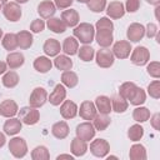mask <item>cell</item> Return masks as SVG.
Wrapping results in <instances>:
<instances>
[{
  "label": "cell",
  "mask_w": 160,
  "mask_h": 160,
  "mask_svg": "<svg viewBox=\"0 0 160 160\" xmlns=\"http://www.w3.org/2000/svg\"><path fill=\"white\" fill-rule=\"evenodd\" d=\"M145 34H146V36H148L149 39H151V38L156 36V34H158V26H156L154 22H149V24L146 25Z\"/></svg>",
  "instance_id": "681fc988"
},
{
  "label": "cell",
  "mask_w": 160,
  "mask_h": 160,
  "mask_svg": "<svg viewBox=\"0 0 160 160\" xmlns=\"http://www.w3.org/2000/svg\"><path fill=\"white\" fill-rule=\"evenodd\" d=\"M55 11H56V6L50 0L41 1L38 5V12H39V15L42 19H50V18H52L54 14H55Z\"/></svg>",
  "instance_id": "2e32d148"
},
{
  "label": "cell",
  "mask_w": 160,
  "mask_h": 160,
  "mask_svg": "<svg viewBox=\"0 0 160 160\" xmlns=\"http://www.w3.org/2000/svg\"><path fill=\"white\" fill-rule=\"evenodd\" d=\"M78 105L71 100H64L60 106V114L64 119H72L78 115Z\"/></svg>",
  "instance_id": "9a60e30c"
},
{
  "label": "cell",
  "mask_w": 160,
  "mask_h": 160,
  "mask_svg": "<svg viewBox=\"0 0 160 160\" xmlns=\"http://www.w3.org/2000/svg\"><path fill=\"white\" fill-rule=\"evenodd\" d=\"M9 150L14 158L21 159L28 154V145L22 138H12L9 141Z\"/></svg>",
  "instance_id": "3957f363"
},
{
  "label": "cell",
  "mask_w": 160,
  "mask_h": 160,
  "mask_svg": "<svg viewBox=\"0 0 160 160\" xmlns=\"http://www.w3.org/2000/svg\"><path fill=\"white\" fill-rule=\"evenodd\" d=\"M79 50V41L74 36H68L62 42V51L65 55H75Z\"/></svg>",
  "instance_id": "d4e9b609"
},
{
  "label": "cell",
  "mask_w": 160,
  "mask_h": 160,
  "mask_svg": "<svg viewBox=\"0 0 160 160\" xmlns=\"http://www.w3.org/2000/svg\"><path fill=\"white\" fill-rule=\"evenodd\" d=\"M1 44H2L5 50H9V51L15 50L19 46L18 45V36H16V34H12V32L5 34L4 38L1 39Z\"/></svg>",
  "instance_id": "e575fe53"
},
{
  "label": "cell",
  "mask_w": 160,
  "mask_h": 160,
  "mask_svg": "<svg viewBox=\"0 0 160 160\" xmlns=\"http://www.w3.org/2000/svg\"><path fill=\"white\" fill-rule=\"evenodd\" d=\"M46 25H48V28H49L52 32H55V34H62V32L66 30V28H68V26L64 24V21H62L61 19H59V18H50V19H48Z\"/></svg>",
  "instance_id": "836d02e7"
},
{
  "label": "cell",
  "mask_w": 160,
  "mask_h": 160,
  "mask_svg": "<svg viewBox=\"0 0 160 160\" xmlns=\"http://www.w3.org/2000/svg\"><path fill=\"white\" fill-rule=\"evenodd\" d=\"M146 2H149L150 5H155V6H158V5L160 4V0H146Z\"/></svg>",
  "instance_id": "9f6ffc18"
},
{
  "label": "cell",
  "mask_w": 160,
  "mask_h": 160,
  "mask_svg": "<svg viewBox=\"0 0 160 160\" xmlns=\"http://www.w3.org/2000/svg\"><path fill=\"white\" fill-rule=\"evenodd\" d=\"M146 71L150 76L155 78V79H159L160 78V62L159 61H151L148 68H146Z\"/></svg>",
  "instance_id": "bcb514c9"
},
{
  "label": "cell",
  "mask_w": 160,
  "mask_h": 160,
  "mask_svg": "<svg viewBox=\"0 0 160 160\" xmlns=\"http://www.w3.org/2000/svg\"><path fill=\"white\" fill-rule=\"evenodd\" d=\"M145 100H146V94H145V91H144L141 88L136 86L135 90L132 91V94L130 95V98H129L128 101H130V104H132V105H135V106H139V105L144 104Z\"/></svg>",
  "instance_id": "8d00e7d4"
},
{
  "label": "cell",
  "mask_w": 160,
  "mask_h": 160,
  "mask_svg": "<svg viewBox=\"0 0 160 160\" xmlns=\"http://www.w3.org/2000/svg\"><path fill=\"white\" fill-rule=\"evenodd\" d=\"M5 141H6V138H5V134L0 132V148H2L5 145Z\"/></svg>",
  "instance_id": "db71d44e"
},
{
  "label": "cell",
  "mask_w": 160,
  "mask_h": 160,
  "mask_svg": "<svg viewBox=\"0 0 160 160\" xmlns=\"http://www.w3.org/2000/svg\"><path fill=\"white\" fill-rule=\"evenodd\" d=\"M18 36V45L20 46V49H29L32 45V35L30 31L28 30H21L16 34Z\"/></svg>",
  "instance_id": "f1b7e54d"
},
{
  "label": "cell",
  "mask_w": 160,
  "mask_h": 160,
  "mask_svg": "<svg viewBox=\"0 0 160 160\" xmlns=\"http://www.w3.org/2000/svg\"><path fill=\"white\" fill-rule=\"evenodd\" d=\"M96 110L101 114H110L111 112V99L106 95H100L95 99Z\"/></svg>",
  "instance_id": "7402d4cb"
},
{
  "label": "cell",
  "mask_w": 160,
  "mask_h": 160,
  "mask_svg": "<svg viewBox=\"0 0 160 160\" xmlns=\"http://www.w3.org/2000/svg\"><path fill=\"white\" fill-rule=\"evenodd\" d=\"M132 119L136 122H145V121H148L150 119V110L148 108H144V106L139 105L132 111Z\"/></svg>",
  "instance_id": "74e56055"
},
{
  "label": "cell",
  "mask_w": 160,
  "mask_h": 160,
  "mask_svg": "<svg viewBox=\"0 0 160 160\" xmlns=\"http://www.w3.org/2000/svg\"><path fill=\"white\" fill-rule=\"evenodd\" d=\"M2 14L4 16L9 20V21H19L21 18V8L16 1H11V2H6L2 6Z\"/></svg>",
  "instance_id": "277c9868"
},
{
  "label": "cell",
  "mask_w": 160,
  "mask_h": 160,
  "mask_svg": "<svg viewBox=\"0 0 160 160\" xmlns=\"http://www.w3.org/2000/svg\"><path fill=\"white\" fill-rule=\"evenodd\" d=\"M95 40L99 44V46H101V48H109L112 44V40H114L112 31H110V30H96V32H95Z\"/></svg>",
  "instance_id": "ac0fdd59"
},
{
  "label": "cell",
  "mask_w": 160,
  "mask_h": 160,
  "mask_svg": "<svg viewBox=\"0 0 160 160\" xmlns=\"http://www.w3.org/2000/svg\"><path fill=\"white\" fill-rule=\"evenodd\" d=\"M65 98H66V89H65V86L62 84H58V85H55L54 90L49 95L48 101H50L51 105L58 106V105H60L65 100Z\"/></svg>",
  "instance_id": "7c38bea8"
},
{
  "label": "cell",
  "mask_w": 160,
  "mask_h": 160,
  "mask_svg": "<svg viewBox=\"0 0 160 160\" xmlns=\"http://www.w3.org/2000/svg\"><path fill=\"white\" fill-rule=\"evenodd\" d=\"M31 159L32 160H49L50 159V152L46 146L39 145L31 151Z\"/></svg>",
  "instance_id": "f35d334b"
},
{
  "label": "cell",
  "mask_w": 160,
  "mask_h": 160,
  "mask_svg": "<svg viewBox=\"0 0 160 160\" xmlns=\"http://www.w3.org/2000/svg\"><path fill=\"white\" fill-rule=\"evenodd\" d=\"M52 68V62L48 56H39L34 60V69L41 74L48 72L49 70H51Z\"/></svg>",
  "instance_id": "4316f807"
},
{
  "label": "cell",
  "mask_w": 160,
  "mask_h": 160,
  "mask_svg": "<svg viewBox=\"0 0 160 160\" xmlns=\"http://www.w3.org/2000/svg\"><path fill=\"white\" fill-rule=\"evenodd\" d=\"M144 135V128L139 124H134L128 130V136L131 141H139Z\"/></svg>",
  "instance_id": "60d3db41"
},
{
  "label": "cell",
  "mask_w": 160,
  "mask_h": 160,
  "mask_svg": "<svg viewBox=\"0 0 160 160\" xmlns=\"http://www.w3.org/2000/svg\"><path fill=\"white\" fill-rule=\"evenodd\" d=\"M78 55H79V59L81 61L88 62V61H91L92 60V58L95 55V51H94V49L90 45H84V46H81L78 50Z\"/></svg>",
  "instance_id": "ab89813d"
},
{
  "label": "cell",
  "mask_w": 160,
  "mask_h": 160,
  "mask_svg": "<svg viewBox=\"0 0 160 160\" xmlns=\"http://www.w3.org/2000/svg\"><path fill=\"white\" fill-rule=\"evenodd\" d=\"M22 128V122L20 119H16V118H9V120L5 121L4 126H2V130L6 135H16L18 132H20Z\"/></svg>",
  "instance_id": "d6986e66"
},
{
  "label": "cell",
  "mask_w": 160,
  "mask_h": 160,
  "mask_svg": "<svg viewBox=\"0 0 160 160\" xmlns=\"http://www.w3.org/2000/svg\"><path fill=\"white\" fill-rule=\"evenodd\" d=\"M131 44L130 41H126V40H119L114 44L112 46V54L115 58L118 59H126L130 52H131Z\"/></svg>",
  "instance_id": "30bf717a"
},
{
  "label": "cell",
  "mask_w": 160,
  "mask_h": 160,
  "mask_svg": "<svg viewBox=\"0 0 160 160\" xmlns=\"http://www.w3.org/2000/svg\"><path fill=\"white\" fill-rule=\"evenodd\" d=\"M48 101V92L44 88H35L30 95L29 105L32 108H40Z\"/></svg>",
  "instance_id": "9c48e42d"
},
{
  "label": "cell",
  "mask_w": 160,
  "mask_h": 160,
  "mask_svg": "<svg viewBox=\"0 0 160 160\" xmlns=\"http://www.w3.org/2000/svg\"><path fill=\"white\" fill-rule=\"evenodd\" d=\"M8 69V64L4 61H0V74H5Z\"/></svg>",
  "instance_id": "f5cc1de1"
},
{
  "label": "cell",
  "mask_w": 160,
  "mask_h": 160,
  "mask_svg": "<svg viewBox=\"0 0 160 160\" xmlns=\"http://www.w3.org/2000/svg\"><path fill=\"white\" fill-rule=\"evenodd\" d=\"M86 4H88L89 10L94 12H101L106 8V0H89Z\"/></svg>",
  "instance_id": "7bdbcfd3"
},
{
  "label": "cell",
  "mask_w": 160,
  "mask_h": 160,
  "mask_svg": "<svg viewBox=\"0 0 160 160\" xmlns=\"http://www.w3.org/2000/svg\"><path fill=\"white\" fill-rule=\"evenodd\" d=\"M106 14L111 19H120L125 14V8L124 4L120 1H111L106 8Z\"/></svg>",
  "instance_id": "e0dca14e"
},
{
  "label": "cell",
  "mask_w": 160,
  "mask_h": 160,
  "mask_svg": "<svg viewBox=\"0 0 160 160\" xmlns=\"http://www.w3.org/2000/svg\"><path fill=\"white\" fill-rule=\"evenodd\" d=\"M92 120H94L92 125H94L95 130H99V131H104V130H106L108 126H109L110 122H111V119H110L109 114H101V112L96 114V115L94 116Z\"/></svg>",
  "instance_id": "cb8c5ba5"
},
{
  "label": "cell",
  "mask_w": 160,
  "mask_h": 160,
  "mask_svg": "<svg viewBox=\"0 0 160 160\" xmlns=\"http://www.w3.org/2000/svg\"><path fill=\"white\" fill-rule=\"evenodd\" d=\"M76 1H78V2H81V4H86L89 0H76Z\"/></svg>",
  "instance_id": "680465c9"
},
{
  "label": "cell",
  "mask_w": 160,
  "mask_h": 160,
  "mask_svg": "<svg viewBox=\"0 0 160 160\" xmlns=\"http://www.w3.org/2000/svg\"><path fill=\"white\" fill-rule=\"evenodd\" d=\"M78 112L80 114V116L84 120H92L94 116L98 114V110H96V106H95L94 102H91L89 100H85V101L81 102L80 110H78Z\"/></svg>",
  "instance_id": "5bb4252c"
},
{
  "label": "cell",
  "mask_w": 160,
  "mask_h": 160,
  "mask_svg": "<svg viewBox=\"0 0 160 160\" xmlns=\"http://www.w3.org/2000/svg\"><path fill=\"white\" fill-rule=\"evenodd\" d=\"M51 134L56 139H65L69 135V125L65 121H58L51 128Z\"/></svg>",
  "instance_id": "83f0119b"
},
{
  "label": "cell",
  "mask_w": 160,
  "mask_h": 160,
  "mask_svg": "<svg viewBox=\"0 0 160 160\" xmlns=\"http://www.w3.org/2000/svg\"><path fill=\"white\" fill-rule=\"evenodd\" d=\"M129 158L131 160H146V149L141 144H134L130 148Z\"/></svg>",
  "instance_id": "4dcf8cb0"
},
{
  "label": "cell",
  "mask_w": 160,
  "mask_h": 160,
  "mask_svg": "<svg viewBox=\"0 0 160 160\" xmlns=\"http://www.w3.org/2000/svg\"><path fill=\"white\" fill-rule=\"evenodd\" d=\"M19 111L18 104L11 100V99H6L4 101L0 102V115L4 118H14Z\"/></svg>",
  "instance_id": "4fadbf2b"
},
{
  "label": "cell",
  "mask_w": 160,
  "mask_h": 160,
  "mask_svg": "<svg viewBox=\"0 0 160 160\" xmlns=\"http://www.w3.org/2000/svg\"><path fill=\"white\" fill-rule=\"evenodd\" d=\"M2 85L8 89H11V88H15L18 84H19V75L18 72L10 70V71H6L2 76Z\"/></svg>",
  "instance_id": "d590c367"
},
{
  "label": "cell",
  "mask_w": 160,
  "mask_h": 160,
  "mask_svg": "<svg viewBox=\"0 0 160 160\" xmlns=\"http://www.w3.org/2000/svg\"><path fill=\"white\" fill-rule=\"evenodd\" d=\"M126 36L130 41L138 42L145 36V28L139 22H132L129 25V28L126 30Z\"/></svg>",
  "instance_id": "8fae6325"
},
{
  "label": "cell",
  "mask_w": 160,
  "mask_h": 160,
  "mask_svg": "<svg viewBox=\"0 0 160 160\" xmlns=\"http://www.w3.org/2000/svg\"><path fill=\"white\" fill-rule=\"evenodd\" d=\"M78 82H79V78L74 71L66 70V71H64L61 74V84L64 86L71 89V88H75L78 85Z\"/></svg>",
  "instance_id": "f546056e"
},
{
  "label": "cell",
  "mask_w": 160,
  "mask_h": 160,
  "mask_svg": "<svg viewBox=\"0 0 160 160\" xmlns=\"http://www.w3.org/2000/svg\"><path fill=\"white\" fill-rule=\"evenodd\" d=\"M60 159H70V160H72V156H71V155L62 154V155H59V156H58V160H60Z\"/></svg>",
  "instance_id": "11a10c76"
},
{
  "label": "cell",
  "mask_w": 160,
  "mask_h": 160,
  "mask_svg": "<svg viewBox=\"0 0 160 160\" xmlns=\"http://www.w3.org/2000/svg\"><path fill=\"white\" fill-rule=\"evenodd\" d=\"M90 151L96 158H105L110 151V144L105 139H95L90 144Z\"/></svg>",
  "instance_id": "8992f818"
},
{
  "label": "cell",
  "mask_w": 160,
  "mask_h": 160,
  "mask_svg": "<svg viewBox=\"0 0 160 160\" xmlns=\"http://www.w3.org/2000/svg\"><path fill=\"white\" fill-rule=\"evenodd\" d=\"M54 65L56 69L66 71V70H71L72 68V60L68 56V55H56L55 60H54Z\"/></svg>",
  "instance_id": "d6a6232c"
},
{
  "label": "cell",
  "mask_w": 160,
  "mask_h": 160,
  "mask_svg": "<svg viewBox=\"0 0 160 160\" xmlns=\"http://www.w3.org/2000/svg\"><path fill=\"white\" fill-rule=\"evenodd\" d=\"M70 151L74 156H82L85 155V152L88 151V144L86 141L79 139L78 136L74 138L71 140V144H70Z\"/></svg>",
  "instance_id": "44dd1931"
},
{
  "label": "cell",
  "mask_w": 160,
  "mask_h": 160,
  "mask_svg": "<svg viewBox=\"0 0 160 160\" xmlns=\"http://www.w3.org/2000/svg\"><path fill=\"white\" fill-rule=\"evenodd\" d=\"M114 60H115V56L112 54L111 50H109L108 48H102L100 50H98L96 52V64L100 68H110L112 64H114Z\"/></svg>",
  "instance_id": "52a82bcc"
},
{
  "label": "cell",
  "mask_w": 160,
  "mask_h": 160,
  "mask_svg": "<svg viewBox=\"0 0 160 160\" xmlns=\"http://www.w3.org/2000/svg\"><path fill=\"white\" fill-rule=\"evenodd\" d=\"M18 4H25V2H28L29 0H15Z\"/></svg>",
  "instance_id": "6f0895ef"
},
{
  "label": "cell",
  "mask_w": 160,
  "mask_h": 160,
  "mask_svg": "<svg viewBox=\"0 0 160 160\" xmlns=\"http://www.w3.org/2000/svg\"><path fill=\"white\" fill-rule=\"evenodd\" d=\"M148 92L151 98L154 99H159L160 98V81L159 80H154L149 84L148 86Z\"/></svg>",
  "instance_id": "f6af8a7d"
},
{
  "label": "cell",
  "mask_w": 160,
  "mask_h": 160,
  "mask_svg": "<svg viewBox=\"0 0 160 160\" xmlns=\"http://www.w3.org/2000/svg\"><path fill=\"white\" fill-rule=\"evenodd\" d=\"M128 106H129L128 100H125V99L121 98L120 95L112 96V99H111V109H112L115 112H118V114L125 112V111L128 110Z\"/></svg>",
  "instance_id": "1f68e13d"
},
{
  "label": "cell",
  "mask_w": 160,
  "mask_h": 160,
  "mask_svg": "<svg viewBox=\"0 0 160 160\" xmlns=\"http://www.w3.org/2000/svg\"><path fill=\"white\" fill-rule=\"evenodd\" d=\"M44 29H45V22H44V20H41V19H35V20H32V22L30 24V30H31L32 32H35V34L41 32Z\"/></svg>",
  "instance_id": "7dc6e473"
},
{
  "label": "cell",
  "mask_w": 160,
  "mask_h": 160,
  "mask_svg": "<svg viewBox=\"0 0 160 160\" xmlns=\"http://www.w3.org/2000/svg\"><path fill=\"white\" fill-rule=\"evenodd\" d=\"M25 62V58L21 52H18V51H14V52H10L8 56H6V64L8 66L14 70V69H18L20 66H22Z\"/></svg>",
  "instance_id": "603a6c76"
},
{
  "label": "cell",
  "mask_w": 160,
  "mask_h": 160,
  "mask_svg": "<svg viewBox=\"0 0 160 160\" xmlns=\"http://www.w3.org/2000/svg\"><path fill=\"white\" fill-rule=\"evenodd\" d=\"M18 114H19V119L21 120V122L26 125H35L40 120V112L38 108H32L30 105L21 108L20 111H18Z\"/></svg>",
  "instance_id": "7a4b0ae2"
},
{
  "label": "cell",
  "mask_w": 160,
  "mask_h": 160,
  "mask_svg": "<svg viewBox=\"0 0 160 160\" xmlns=\"http://www.w3.org/2000/svg\"><path fill=\"white\" fill-rule=\"evenodd\" d=\"M95 28H96V30H110V31H112L114 30V24L109 18L104 16V18H101L96 21Z\"/></svg>",
  "instance_id": "ee69618b"
},
{
  "label": "cell",
  "mask_w": 160,
  "mask_h": 160,
  "mask_svg": "<svg viewBox=\"0 0 160 160\" xmlns=\"http://www.w3.org/2000/svg\"><path fill=\"white\" fill-rule=\"evenodd\" d=\"M42 50H44V52H45L48 56H56V55L60 52L61 46H60V42H59L56 39H48V40L44 42Z\"/></svg>",
  "instance_id": "484cf974"
},
{
  "label": "cell",
  "mask_w": 160,
  "mask_h": 160,
  "mask_svg": "<svg viewBox=\"0 0 160 160\" xmlns=\"http://www.w3.org/2000/svg\"><path fill=\"white\" fill-rule=\"evenodd\" d=\"M1 39H2V30L0 29V40H1Z\"/></svg>",
  "instance_id": "94428289"
},
{
  "label": "cell",
  "mask_w": 160,
  "mask_h": 160,
  "mask_svg": "<svg viewBox=\"0 0 160 160\" xmlns=\"http://www.w3.org/2000/svg\"><path fill=\"white\" fill-rule=\"evenodd\" d=\"M74 0H54V4L58 9H68L71 6Z\"/></svg>",
  "instance_id": "f907efd6"
},
{
  "label": "cell",
  "mask_w": 160,
  "mask_h": 160,
  "mask_svg": "<svg viewBox=\"0 0 160 160\" xmlns=\"http://www.w3.org/2000/svg\"><path fill=\"white\" fill-rule=\"evenodd\" d=\"M0 10H1V4H0Z\"/></svg>",
  "instance_id": "6125c7cd"
},
{
  "label": "cell",
  "mask_w": 160,
  "mask_h": 160,
  "mask_svg": "<svg viewBox=\"0 0 160 160\" xmlns=\"http://www.w3.org/2000/svg\"><path fill=\"white\" fill-rule=\"evenodd\" d=\"M130 60L134 65L142 66L148 64V61L150 60V51L145 46H136L131 52Z\"/></svg>",
  "instance_id": "5b68a950"
},
{
  "label": "cell",
  "mask_w": 160,
  "mask_h": 160,
  "mask_svg": "<svg viewBox=\"0 0 160 160\" xmlns=\"http://www.w3.org/2000/svg\"><path fill=\"white\" fill-rule=\"evenodd\" d=\"M135 88H136V85L134 82L126 81V82H124V84L120 85V88H119V95L121 98H124L125 100H129V98L132 94V91L135 90Z\"/></svg>",
  "instance_id": "b9f144b4"
},
{
  "label": "cell",
  "mask_w": 160,
  "mask_h": 160,
  "mask_svg": "<svg viewBox=\"0 0 160 160\" xmlns=\"http://www.w3.org/2000/svg\"><path fill=\"white\" fill-rule=\"evenodd\" d=\"M124 8H125V11L128 12H135L140 8V0H126V4Z\"/></svg>",
  "instance_id": "c3c4849f"
},
{
  "label": "cell",
  "mask_w": 160,
  "mask_h": 160,
  "mask_svg": "<svg viewBox=\"0 0 160 160\" xmlns=\"http://www.w3.org/2000/svg\"><path fill=\"white\" fill-rule=\"evenodd\" d=\"M75 132H76V136L79 139H81L84 141H90L95 136L96 130H95V128H94V125L91 122L85 121V122H81V124H79L76 126Z\"/></svg>",
  "instance_id": "ba28073f"
},
{
  "label": "cell",
  "mask_w": 160,
  "mask_h": 160,
  "mask_svg": "<svg viewBox=\"0 0 160 160\" xmlns=\"http://www.w3.org/2000/svg\"><path fill=\"white\" fill-rule=\"evenodd\" d=\"M151 126L155 129V130H159L160 129V125H159V122H160V115L156 112V114H154L152 116H151Z\"/></svg>",
  "instance_id": "816d5d0a"
},
{
  "label": "cell",
  "mask_w": 160,
  "mask_h": 160,
  "mask_svg": "<svg viewBox=\"0 0 160 160\" xmlns=\"http://www.w3.org/2000/svg\"><path fill=\"white\" fill-rule=\"evenodd\" d=\"M72 32H74V38H76V40L82 42L84 45L90 44L94 40V38H95V29L89 22L78 24L74 28Z\"/></svg>",
  "instance_id": "6da1fadb"
},
{
  "label": "cell",
  "mask_w": 160,
  "mask_h": 160,
  "mask_svg": "<svg viewBox=\"0 0 160 160\" xmlns=\"http://www.w3.org/2000/svg\"><path fill=\"white\" fill-rule=\"evenodd\" d=\"M61 20L64 21V24L66 26L75 28L79 24L80 16H79V12L75 9H69V10H65V11L61 12Z\"/></svg>",
  "instance_id": "ffe728a7"
},
{
  "label": "cell",
  "mask_w": 160,
  "mask_h": 160,
  "mask_svg": "<svg viewBox=\"0 0 160 160\" xmlns=\"http://www.w3.org/2000/svg\"><path fill=\"white\" fill-rule=\"evenodd\" d=\"M8 2V0H0V4L2 5V4H6Z\"/></svg>",
  "instance_id": "91938a15"
}]
</instances>
